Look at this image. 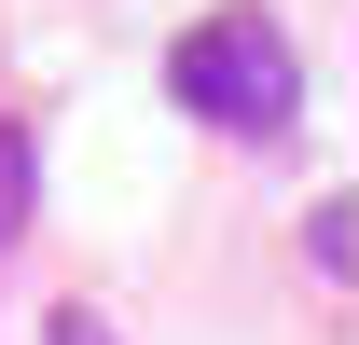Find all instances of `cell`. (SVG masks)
Here are the masks:
<instances>
[{
  "mask_svg": "<svg viewBox=\"0 0 359 345\" xmlns=\"http://www.w3.org/2000/svg\"><path fill=\"white\" fill-rule=\"evenodd\" d=\"M55 345H125V332H111L97 304H55Z\"/></svg>",
  "mask_w": 359,
  "mask_h": 345,
  "instance_id": "cell-4",
  "label": "cell"
},
{
  "mask_svg": "<svg viewBox=\"0 0 359 345\" xmlns=\"http://www.w3.org/2000/svg\"><path fill=\"white\" fill-rule=\"evenodd\" d=\"M346 235H359V194H318V221H304V262H318V290H346V276H359V249H346Z\"/></svg>",
  "mask_w": 359,
  "mask_h": 345,
  "instance_id": "cell-3",
  "label": "cell"
},
{
  "mask_svg": "<svg viewBox=\"0 0 359 345\" xmlns=\"http://www.w3.org/2000/svg\"><path fill=\"white\" fill-rule=\"evenodd\" d=\"M28 208H42V138H28V125H0V249L28 235Z\"/></svg>",
  "mask_w": 359,
  "mask_h": 345,
  "instance_id": "cell-2",
  "label": "cell"
},
{
  "mask_svg": "<svg viewBox=\"0 0 359 345\" xmlns=\"http://www.w3.org/2000/svg\"><path fill=\"white\" fill-rule=\"evenodd\" d=\"M166 97L194 125H222V138H290L304 125V55H290L276 14H208V28H180Z\"/></svg>",
  "mask_w": 359,
  "mask_h": 345,
  "instance_id": "cell-1",
  "label": "cell"
}]
</instances>
